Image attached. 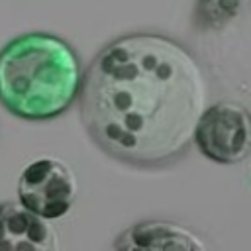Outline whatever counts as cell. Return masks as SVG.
<instances>
[{
	"instance_id": "cell-1",
	"label": "cell",
	"mask_w": 251,
	"mask_h": 251,
	"mask_svg": "<svg viewBox=\"0 0 251 251\" xmlns=\"http://www.w3.org/2000/svg\"><path fill=\"white\" fill-rule=\"evenodd\" d=\"M78 100L82 124L102 151L127 165L161 167L190 147L208 84L180 41L131 31L96 53Z\"/></svg>"
},
{
	"instance_id": "cell-2",
	"label": "cell",
	"mask_w": 251,
	"mask_h": 251,
	"mask_svg": "<svg viewBox=\"0 0 251 251\" xmlns=\"http://www.w3.org/2000/svg\"><path fill=\"white\" fill-rule=\"evenodd\" d=\"M80 57L49 31H27L0 49V104L27 122L65 114L82 88Z\"/></svg>"
},
{
	"instance_id": "cell-3",
	"label": "cell",
	"mask_w": 251,
	"mask_h": 251,
	"mask_svg": "<svg viewBox=\"0 0 251 251\" xmlns=\"http://www.w3.org/2000/svg\"><path fill=\"white\" fill-rule=\"evenodd\" d=\"M78 194L75 171L59 157H39L20 175L18 200L45 220H59Z\"/></svg>"
},
{
	"instance_id": "cell-4",
	"label": "cell",
	"mask_w": 251,
	"mask_h": 251,
	"mask_svg": "<svg viewBox=\"0 0 251 251\" xmlns=\"http://www.w3.org/2000/svg\"><path fill=\"white\" fill-rule=\"evenodd\" d=\"M192 141L200 153L222 165H233L251 155V114L235 102L206 108L196 124Z\"/></svg>"
},
{
	"instance_id": "cell-5",
	"label": "cell",
	"mask_w": 251,
	"mask_h": 251,
	"mask_svg": "<svg viewBox=\"0 0 251 251\" xmlns=\"http://www.w3.org/2000/svg\"><path fill=\"white\" fill-rule=\"evenodd\" d=\"M59 233L45 220L18 202L0 204V251H57Z\"/></svg>"
},
{
	"instance_id": "cell-6",
	"label": "cell",
	"mask_w": 251,
	"mask_h": 251,
	"mask_svg": "<svg viewBox=\"0 0 251 251\" xmlns=\"http://www.w3.org/2000/svg\"><path fill=\"white\" fill-rule=\"evenodd\" d=\"M114 247L120 251H202L206 243L180 224L147 220L124 229L116 237Z\"/></svg>"
},
{
	"instance_id": "cell-7",
	"label": "cell",
	"mask_w": 251,
	"mask_h": 251,
	"mask_svg": "<svg viewBox=\"0 0 251 251\" xmlns=\"http://www.w3.org/2000/svg\"><path fill=\"white\" fill-rule=\"evenodd\" d=\"M249 178H251V165H249Z\"/></svg>"
}]
</instances>
